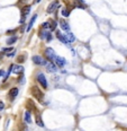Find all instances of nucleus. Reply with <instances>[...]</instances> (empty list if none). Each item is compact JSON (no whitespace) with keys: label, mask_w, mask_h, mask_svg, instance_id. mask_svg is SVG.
Masks as SVG:
<instances>
[{"label":"nucleus","mask_w":127,"mask_h":131,"mask_svg":"<svg viewBox=\"0 0 127 131\" xmlns=\"http://www.w3.org/2000/svg\"><path fill=\"white\" fill-rule=\"evenodd\" d=\"M36 79H37V81L41 84V86L43 87V88H47L49 87V82H47V79H46V77H45L44 74H42V72H38L37 75H36Z\"/></svg>","instance_id":"obj_1"},{"label":"nucleus","mask_w":127,"mask_h":131,"mask_svg":"<svg viewBox=\"0 0 127 131\" xmlns=\"http://www.w3.org/2000/svg\"><path fill=\"white\" fill-rule=\"evenodd\" d=\"M45 56H46V59L49 61H51V62H54L55 61V58L57 56L55 54V52H54V50L51 49V48H47V49L45 50Z\"/></svg>","instance_id":"obj_2"},{"label":"nucleus","mask_w":127,"mask_h":131,"mask_svg":"<svg viewBox=\"0 0 127 131\" xmlns=\"http://www.w3.org/2000/svg\"><path fill=\"white\" fill-rule=\"evenodd\" d=\"M33 62L36 64V66H46L47 60L43 59L41 56H33Z\"/></svg>","instance_id":"obj_3"},{"label":"nucleus","mask_w":127,"mask_h":131,"mask_svg":"<svg viewBox=\"0 0 127 131\" xmlns=\"http://www.w3.org/2000/svg\"><path fill=\"white\" fill-rule=\"evenodd\" d=\"M59 1H53V2H51V4L49 5V7H47V9H46V12L47 14H52V12H54V11L59 8Z\"/></svg>","instance_id":"obj_4"},{"label":"nucleus","mask_w":127,"mask_h":131,"mask_svg":"<svg viewBox=\"0 0 127 131\" xmlns=\"http://www.w3.org/2000/svg\"><path fill=\"white\" fill-rule=\"evenodd\" d=\"M46 70L50 71V72H56L57 71V67L56 64H54V62H51V61L47 60V63H46Z\"/></svg>","instance_id":"obj_5"},{"label":"nucleus","mask_w":127,"mask_h":131,"mask_svg":"<svg viewBox=\"0 0 127 131\" xmlns=\"http://www.w3.org/2000/svg\"><path fill=\"white\" fill-rule=\"evenodd\" d=\"M32 92H33V95L35 96V97L37 98L38 101H42V98H43V93H42L41 90L38 89L37 87L34 86L33 88H32Z\"/></svg>","instance_id":"obj_6"},{"label":"nucleus","mask_w":127,"mask_h":131,"mask_svg":"<svg viewBox=\"0 0 127 131\" xmlns=\"http://www.w3.org/2000/svg\"><path fill=\"white\" fill-rule=\"evenodd\" d=\"M54 63H55L57 67H64V66L66 64V60H65L64 58H62V56H56Z\"/></svg>","instance_id":"obj_7"},{"label":"nucleus","mask_w":127,"mask_h":131,"mask_svg":"<svg viewBox=\"0 0 127 131\" xmlns=\"http://www.w3.org/2000/svg\"><path fill=\"white\" fill-rule=\"evenodd\" d=\"M59 24H60V27L64 31V32H66V33H69V32H70V25H69V23H67L66 20L62 19V20H60V23H59Z\"/></svg>","instance_id":"obj_8"},{"label":"nucleus","mask_w":127,"mask_h":131,"mask_svg":"<svg viewBox=\"0 0 127 131\" xmlns=\"http://www.w3.org/2000/svg\"><path fill=\"white\" fill-rule=\"evenodd\" d=\"M55 34H56V37L59 38V41L60 42H62V43H69V40H67L66 35H63L60 31H56Z\"/></svg>","instance_id":"obj_9"},{"label":"nucleus","mask_w":127,"mask_h":131,"mask_svg":"<svg viewBox=\"0 0 127 131\" xmlns=\"http://www.w3.org/2000/svg\"><path fill=\"white\" fill-rule=\"evenodd\" d=\"M18 93H19L18 88L14 87V88H11V89L9 90V97H10L11 100H15V98L18 96Z\"/></svg>","instance_id":"obj_10"},{"label":"nucleus","mask_w":127,"mask_h":131,"mask_svg":"<svg viewBox=\"0 0 127 131\" xmlns=\"http://www.w3.org/2000/svg\"><path fill=\"white\" fill-rule=\"evenodd\" d=\"M36 18H37V14L33 15V17L30 18L29 23H28V25H27V28H26L27 32H29V31L32 30V27H33V25H34V23H35V20H36Z\"/></svg>","instance_id":"obj_11"},{"label":"nucleus","mask_w":127,"mask_h":131,"mask_svg":"<svg viewBox=\"0 0 127 131\" xmlns=\"http://www.w3.org/2000/svg\"><path fill=\"white\" fill-rule=\"evenodd\" d=\"M24 121L26 123H32V116H30L29 111H25V113H24Z\"/></svg>","instance_id":"obj_12"},{"label":"nucleus","mask_w":127,"mask_h":131,"mask_svg":"<svg viewBox=\"0 0 127 131\" xmlns=\"http://www.w3.org/2000/svg\"><path fill=\"white\" fill-rule=\"evenodd\" d=\"M14 72H15L16 75H22V71H24V68L22 66H15L14 64Z\"/></svg>","instance_id":"obj_13"},{"label":"nucleus","mask_w":127,"mask_h":131,"mask_svg":"<svg viewBox=\"0 0 127 131\" xmlns=\"http://www.w3.org/2000/svg\"><path fill=\"white\" fill-rule=\"evenodd\" d=\"M35 118H36V124H37L38 127H44V123H43V121H42V116L39 113H37L36 115H35Z\"/></svg>","instance_id":"obj_14"},{"label":"nucleus","mask_w":127,"mask_h":131,"mask_svg":"<svg viewBox=\"0 0 127 131\" xmlns=\"http://www.w3.org/2000/svg\"><path fill=\"white\" fill-rule=\"evenodd\" d=\"M30 11V6H25L22 9V16H27Z\"/></svg>","instance_id":"obj_15"},{"label":"nucleus","mask_w":127,"mask_h":131,"mask_svg":"<svg viewBox=\"0 0 127 131\" xmlns=\"http://www.w3.org/2000/svg\"><path fill=\"white\" fill-rule=\"evenodd\" d=\"M49 32L45 30H41V32H39V37L42 38V40H45V37L47 38V36H49Z\"/></svg>","instance_id":"obj_16"},{"label":"nucleus","mask_w":127,"mask_h":131,"mask_svg":"<svg viewBox=\"0 0 127 131\" xmlns=\"http://www.w3.org/2000/svg\"><path fill=\"white\" fill-rule=\"evenodd\" d=\"M51 23H49V22H45V23H43L42 24V26H41V28L42 30H50L51 31Z\"/></svg>","instance_id":"obj_17"},{"label":"nucleus","mask_w":127,"mask_h":131,"mask_svg":"<svg viewBox=\"0 0 127 131\" xmlns=\"http://www.w3.org/2000/svg\"><path fill=\"white\" fill-rule=\"evenodd\" d=\"M61 15L63 16V17H69V16H70V11L67 10L66 8H62V10H61Z\"/></svg>","instance_id":"obj_18"},{"label":"nucleus","mask_w":127,"mask_h":131,"mask_svg":"<svg viewBox=\"0 0 127 131\" xmlns=\"http://www.w3.org/2000/svg\"><path fill=\"white\" fill-rule=\"evenodd\" d=\"M16 42H17V37H16V36H12V37H9L7 40V44L11 45V44H14V43H16Z\"/></svg>","instance_id":"obj_19"},{"label":"nucleus","mask_w":127,"mask_h":131,"mask_svg":"<svg viewBox=\"0 0 127 131\" xmlns=\"http://www.w3.org/2000/svg\"><path fill=\"white\" fill-rule=\"evenodd\" d=\"M66 37H67V40H69V42H74L75 41V36L72 33H70V32L66 34Z\"/></svg>","instance_id":"obj_20"},{"label":"nucleus","mask_w":127,"mask_h":131,"mask_svg":"<svg viewBox=\"0 0 127 131\" xmlns=\"http://www.w3.org/2000/svg\"><path fill=\"white\" fill-rule=\"evenodd\" d=\"M14 50H15V48H6V49H4V50H2V53H4V54H6V56H7L8 53L12 52Z\"/></svg>","instance_id":"obj_21"},{"label":"nucleus","mask_w":127,"mask_h":131,"mask_svg":"<svg viewBox=\"0 0 127 131\" xmlns=\"http://www.w3.org/2000/svg\"><path fill=\"white\" fill-rule=\"evenodd\" d=\"M24 61H25V56H20L17 58V62H19V63H22Z\"/></svg>","instance_id":"obj_22"},{"label":"nucleus","mask_w":127,"mask_h":131,"mask_svg":"<svg viewBox=\"0 0 127 131\" xmlns=\"http://www.w3.org/2000/svg\"><path fill=\"white\" fill-rule=\"evenodd\" d=\"M15 54H16V50H14L12 52L8 53V54H7V56H8V58H12V56H15Z\"/></svg>","instance_id":"obj_23"},{"label":"nucleus","mask_w":127,"mask_h":131,"mask_svg":"<svg viewBox=\"0 0 127 131\" xmlns=\"http://www.w3.org/2000/svg\"><path fill=\"white\" fill-rule=\"evenodd\" d=\"M4 109H5V103H4V102L0 101V112H1V111H2Z\"/></svg>","instance_id":"obj_24"},{"label":"nucleus","mask_w":127,"mask_h":131,"mask_svg":"<svg viewBox=\"0 0 127 131\" xmlns=\"http://www.w3.org/2000/svg\"><path fill=\"white\" fill-rule=\"evenodd\" d=\"M4 75H5V70H4V69H1V70H0V78H1V77H4Z\"/></svg>","instance_id":"obj_25"},{"label":"nucleus","mask_w":127,"mask_h":131,"mask_svg":"<svg viewBox=\"0 0 127 131\" xmlns=\"http://www.w3.org/2000/svg\"><path fill=\"white\" fill-rule=\"evenodd\" d=\"M51 40H52V35H51V33H50V34H49V36H47V38H46V41L50 42Z\"/></svg>","instance_id":"obj_26"},{"label":"nucleus","mask_w":127,"mask_h":131,"mask_svg":"<svg viewBox=\"0 0 127 131\" xmlns=\"http://www.w3.org/2000/svg\"><path fill=\"white\" fill-rule=\"evenodd\" d=\"M15 33V31H8L7 32V34H14Z\"/></svg>","instance_id":"obj_27"},{"label":"nucleus","mask_w":127,"mask_h":131,"mask_svg":"<svg viewBox=\"0 0 127 131\" xmlns=\"http://www.w3.org/2000/svg\"><path fill=\"white\" fill-rule=\"evenodd\" d=\"M39 1H41V0H35V1H34V4H38Z\"/></svg>","instance_id":"obj_28"},{"label":"nucleus","mask_w":127,"mask_h":131,"mask_svg":"<svg viewBox=\"0 0 127 131\" xmlns=\"http://www.w3.org/2000/svg\"><path fill=\"white\" fill-rule=\"evenodd\" d=\"M28 131H34V130H32V129H30V130H28Z\"/></svg>","instance_id":"obj_29"}]
</instances>
